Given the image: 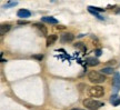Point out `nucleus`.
<instances>
[{"label":"nucleus","mask_w":120,"mask_h":110,"mask_svg":"<svg viewBox=\"0 0 120 110\" xmlns=\"http://www.w3.org/2000/svg\"><path fill=\"white\" fill-rule=\"evenodd\" d=\"M57 29H64V27H59V26H58V27H57Z\"/></svg>","instance_id":"obj_20"},{"label":"nucleus","mask_w":120,"mask_h":110,"mask_svg":"<svg viewBox=\"0 0 120 110\" xmlns=\"http://www.w3.org/2000/svg\"><path fill=\"white\" fill-rule=\"evenodd\" d=\"M120 91V73L119 72H115V76H113V80H112V92L113 95Z\"/></svg>","instance_id":"obj_4"},{"label":"nucleus","mask_w":120,"mask_h":110,"mask_svg":"<svg viewBox=\"0 0 120 110\" xmlns=\"http://www.w3.org/2000/svg\"><path fill=\"white\" fill-rule=\"evenodd\" d=\"M34 27L37 28V29L40 30V32H41V36H46L48 34V30H47V27L46 26L41 25V23H34Z\"/></svg>","instance_id":"obj_7"},{"label":"nucleus","mask_w":120,"mask_h":110,"mask_svg":"<svg viewBox=\"0 0 120 110\" xmlns=\"http://www.w3.org/2000/svg\"><path fill=\"white\" fill-rule=\"evenodd\" d=\"M89 95L91 97L94 98H100L105 95V90L101 86H94L89 89Z\"/></svg>","instance_id":"obj_3"},{"label":"nucleus","mask_w":120,"mask_h":110,"mask_svg":"<svg viewBox=\"0 0 120 110\" xmlns=\"http://www.w3.org/2000/svg\"><path fill=\"white\" fill-rule=\"evenodd\" d=\"M88 10H89V11H94V12H101V11H103L102 8H98V7H92V6H89V7H88Z\"/></svg>","instance_id":"obj_15"},{"label":"nucleus","mask_w":120,"mask_h":110,"mask_svg":"<svg viewBox=\"0 0 120 110\" xmlns=\"http://www.w3.org/2000/svg\"><path fill=\"white\" fill-rule=\"evenodd\" d=\"M71 110H83V109H80V108H73V109H71Z\"/></svg>","instance_id":"obj_21"},{"label":"nucleus","mask_w":120,"mask_h":110,"mask_svg":"<svg viewBox=\"0 0 120 110\" xmlns=\"http://www.w3.org/2000/svg\"><path fill=\"white\" fill-rule=\"evenodd\" d=\"M32 58L36 60H42L43 59V56L42 55H34L32 56Z\"/></svg>","instance_id":"obj_17"},{"label":"nucleus","mask_w":120,"mask_h":110,"mask_svg":"<svg viewBox=\"0 0 120 110\" xmlns=\"http://www.w3.org/2000/svg\"><path fill=\"white\" fill-rule=\"evenodd\" d=\"M75 48H78V49H80L82 52H86V50H87L86 45H85V43H82V42H77L76 45H75Z\"/></svg>","instance_id":"obj_14"},{"label":"nucleus","mask_w":120,"mask_h":110,"mask_svg":"<svg viewBox=\"0 0 120 110\" xmlns=\"http://www.w3.org/2000/svg\"><path fill=\"white\" fill-rule=\"evenodd\" d=\"M57 39H58V36H57V34H50L47 38V47H50L51 45H53V43L57 41Z\"/></svg>","instance_id":"obj_9"},{"label":"nucleus","mask_w":120,"mask_h":110,"mask_svg":"<svg viewBox=\"0 0 120 110\" xmlns=\"http://www.w3.org/2000/svg\"><path fill=\"white\" fill-rule=\"evenodd\" d=\"M17 16L20 18H29L31 16V12L27 9H20V10H18Z\"/></svg>","instance_id":"obj_6"},{"label":"nucleus","mask_w":120,"mask_h":110,"mask_svg":"<svg viewBox=\"0 0 120 110\" xmlns=\"http://www.w3.org/2000/svg\"><path fill=\"white\" fill-rule=\"evenodd\" d=\"M73 39H75V36H73L72 34L68 32V34H61V37H60V41H61V43H68V42L73 41Z\"/></svg>","instance_id":"obj_5"},{"label":"nucleus","mask_w":120,"mask_h":110,"mask_svg":"<svg viewBox=\"0 0 120 110\" xmlns=\"http://www.w3.org/2000/svg\"><path fill=\"white\" fill-rule=\"evenodd\" d=\"M112 72H113V69L111 67H106L101 69V73L103 75H112Z\"/></svg>","instance_id":"obj_13"},{"label":"nucleus","mask_w":120,"mask_h":110,"mask_svg":"<svg viewBox=\"0 0 120 110\" xmlns=\"http://www.w3.org/2000/svg\"><path fill=\"white\" fill-rule=\"evenodd\" d=\"M18 4V1H8L4 4V8H10V7H15Z\"/></svg>","instance_id":"obj_16"},{"label":"nucleus","mask_w":120,"mask_h":110,"mask_svg":"<svg viewBox=\"0 0 120 110\" xmlns=\"http://www.w3.org/2000/svg\"><path fill=\"white\" fill-rule=\"evenodd\" d=\"M82 103H83V106L86 107L87 109L89 110H98L100 107L105 106L103 102H100L98 100H94V99H85Z\"/></svg>","instance_id":"obj_2"},{"label":"nucleus","mask_w":120,"mask_h":110,"mask_svg":"<svg viewBox=\"0 0 120 110\" xmlns=\"http://www.w3.org/2000/svg\"><path fill=\"white\" fill-rule=\"evenodd\" d=\"M29 21H27V20H19L18 21V25H28Z\"/></svg>","instance_id":"obj_18"},{"label":"nucleus","mask_w":120,"mask_h":110,"mask_svg":"<svg viewBox=\"0 0 120 110\" xmlns=\"http://www.w3.org/2000/svg\"><path fill=\"white\" fill-rule=\"evenodd\" d=\"M99 62H100V61H99L97 58H94V57H90V58L87 59V64H88V66H91V67H94V66H98Z\"/></svg>","instance_id":"obj_11"},{"label":"nucleus","mask_w":120,"mask_h":110,"mask_svg":"<svg viewBox=\"0 0 120 110\" xmlns=\"http://www.w3.org/2000/svg\"><path fill=\"white\" fill-rule=\"evenodd\" d=\"M110 102L112 103V106H119L120 105V97L117 95H112L110 98Z\"/></svg>","instance_id":"obj_12"},{"label":"nucleus","mask_w":120,"mask_h":110,"mask_svg":"<svg viewBox=\"0 0 120 110\" xmlns=\"http://www.w3.org/2000/svg\"><path fill=\"white\" fill-rule=\"evenodd\" d=\"M9 30H10V25H8V23H2V25L0 26V34L1 36L6 34Z\"/></svg>","instance_id":"obj_10"},{"label":"nucleus","mask_w":120,"mask_h":110,"mask_svg":"<svg viewBox=\"0 0 120 110\" xmlns=\"http://www.w3.org/2000/svg\"><path fill=\"white\" fill-rule=\"evenodd\" d=\"M88 79H89L90 82L92 83H101L106 80V77L103 73L98 71H90L88 73Z\"/></svg>","instance_id":"obj_1"},{"label":"nucleus","mask_w":120,"mask_h":110,"mask_svg":"<svg viewBox=\"0 0 120 110\" xmlns=\"http://www.w3.org/2000/svg\"><path fill=\"white\" fill-rule=\"evenodd\" d=\"M101 52H102V51L100 50V49H97V50H94V53H96V56H97V57L101 56Z\"/></svg>","instance_id":"obj_19"},{"label":"nucleus","mask_w":120,"mask_h":110,"mask_svg":"<svg viewBox=\"0 0 120 110\" xmlns=\"http://www.w3.org/2000/svg\"><path fill=\"white\" fill-rule=\"evenodd\" d=\"M41 21L47 22V23H51V25H57L58 23V20L53 17H42L41 18Z\"/></svg>","instance_id":"obj_8"}]
</instances>
